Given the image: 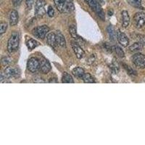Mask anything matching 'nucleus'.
<instances>
[{
	"instance_id": "nucleus-1",
	"label": "nucleus",
	"mask_w": 145,
	"mask_h": 145,
	"mask_svg": "<svg viewBox=\"0 0 145 145\" xmlns=\"http://www.w3.org/2000/svg\"><path fill=\"white\" fill-rule=\"evenodd\" d=\"M54 5L62 13H71L74 11L73 0H54Z\"/></svg>"
},
{
	"instance_id": "nucleus-2",
	"label": "nucleus",
	"mask_w": 145,
	"mask_h": 145,
	"mask_svg": "<svg viewBox=\"0 0 145 145\" xmlns=\"http://www.w3.org/2000/svg\"><path fill=\"white\" fill-rule=\"evenodd\" d=\"M20 44V36L19 33L17 31H13L12 33L10 38L7 42V51L10 54L15 52L18 50Z\"/></svg>"
},
{
	"instance_id": "nucleus-3",
	"label": "nucleus",
	"mask_w": 145,
	"mask_h": 145,
	"mask_svg": "<svg viewBox=\"0 0 145 145\" xmlns=\"http://www.w3.org/2000/svg\"><path fill=\"white\" fill-rule=\"evenodd\" d=\"M88 5H89V7L92 9L96 12V14L102 19L104 20L105 19V12L102 10V7H101V4L99 3L97 0H86Z\"/></svg>"
},
{
	"instance_id": "nucleus-4",
	"label": "nucleus",
	"mask_w": 145,
	"mask_h": 145,
	"mask_svg": "<svg viewBox=\"0 0 145 145\" xmlns=\"http://www.w3.org/2000/svg\"><path fill=\"white\" fill-rule=\"evenodd\" d=\"M46 2L44 0H37L35 4V15L37 18H42L46 14Z\"/></svg>"
},
{
	"instance_id": "nucleus-5",
	"label": "nucleus",
	"mask_w": 145,
	"mask_h": 145,
	"mask_svg": "<svg viewBox=\"0 0 145 145\" xmlns=\"http://www.w3.org/2000/svg\"><path fill=\"white\" fill-rule=\"evenodd\" d=\"M131 61L136 67L141 69L145 68V55L141 53H137L131 57Z\"/></svg>"
},
{
	"instance_id": "nucleus-6",
	"label": "nucleus",
	"mask_w": 145,
	"mask_h": 145,
	"mask_svg": "<svg viewBox=\"0 0 145 145\" xmlns=\"http://www.w3.org/2000/svg\"><path fill=\"white\" fill-rule=\"evenodd\" d=\"M50 31V28L47 25H41L35 28L33 30V34L36 36V38H39L40 39H43L45 38L48 33Z\"/></svg>"
},
{
	"instance_id": "nucleus-7",
	"label": "nucleus",
	"mask_w": 145,
	"mask_h": 145,
	"mask_svg": "<svg viewBox=\"0 0 145 145\" xmlns=\"http://www.w3.org/2000/svg\"><path fill=\"white\" fill-rule=\"evenodd\" d=\"M134 23L136 28L141 29L145 25V13L142 12H138L134 15Z\"/></svg>"
},
{
	"instance_id": "nucleus-8",
	"label": "nucleus",
	"mask_w": 145,
	"mask_h": 145,
	"mask_svg": "<svg viewBox=\"0 0 145 145\" xmlns=\"http://www.w3.org/2000/svg\"><path fill=\"white\" fill-rule=\"evenodd\" d=\"M5 77L7 79H10L12 78L19 77L20 75V71L18 68H14V67H7L5 70L4 72Z\"/></svg>"
},
{
	"instance_id": "nucleus-9",
	"label": "nucleus",
	"mask_w": 145,
	"mask_h": 145,
	"mask_svg": "<svg viewBox=\"0 0 145 145\" xmlns=\"http://www.w3.org/2000/svg\"><path fill=\"white\" fill-rule=\"evenodd\" d=\"M27 67L29 71L31 72H36L40 68V61L36 57L30 58L28 61Z\"/></svg>"
},
{
	"instance_id": "nucleus-10",
	"label": "nucleus",
	"mask_w": 145,
	"mask_h": 145,
	"mask_svg": "<svg viewBox=\"0 0 145 145\" xmlns=\"http://www.w3.org/2000/svg\"><path fill=\"white\" fill-rule=\"evenodd\" d=\"M71 46L72 47V50L74 51L75 54L76 55V57L78 59H82L84 56H85V52H84V50H83L81 46L75 41H71Z\"/></svg>"
},
{
	"instance_id": "nucleus-11",
	"label": "nucleus",
	"mask_w": 145,
	"mask_h": 145,
	"mask_svg": "<svg viewBox=\"0 0 145 145\" xmlns=\"http://www.w3.org/2000/svg\"><path fill=\"white\" fill-rule=\"evenodd\" d=\"M40 68L39 70L41 71V72H43L44 74H46L48 72L51 71V65H50V62L48 61V59H46L44 57H41L40 59Z\"/></svg>"
},
{
	"instance_id": "nucleus-12",
	"label": "nucleus",
	"mask_w": 145,
	"mask_h": 145,
	"mask_svg": "<svg viewBox=\"0 0 145 145\" xmlns=\"http://www.w3.org/2000/svg\"><path fill=\"white\" fill-rule=\"evenodd\" d=\"M116 36H117L118 41L119 44H120V45H122L124 47H125V46H127L129 45V38L127 37V36L125 33L120 31V30H118L117 32H116Z\"/></svg>"
},
{
	"instance_id": "nucleus-13",
	"label": "nucleus",
	"mask_w": 145,
	"mask_h": 145,
	"mask_svg": "<svg viewBox=\"0 0 145 145\" xmlns=\"http://www.w3.org/2000/svg\"><path fill=\"white\" fill-rule=\"evenodd\" d=\"M19 20L18 12L15 10H12L10 14V25L11 26H15L18 24Z\"/></svg>"
},
{
	"instance_id": "nucleus-14",
	"label": "nucleus",
	"mask_w": 145,
	"mask_h": 145,
	"mask_svg": "<svg viewBox=\"0 0 145 145\" xmlns=\"http://www.w3.org/2000/svg\"><path fill=\"white\" fill-rule=\"evenodd\" d=\"M121 16H122V24L123 26L125 28H128L130 25L131 23V18L129 16V12L126 11V10H123V11L121 12Z\"/></svg>"
},
{
	"instance_id": "nucleus-15",
	"label": "nucleus",
	"mask_w": 145,
	"mask_h": 145,
	"mask_svg": "<svg viewBox=\"0 0 145 145\" xmlns=\"http://www.w3.org/2000/svg\"><path fill=\"white\" fill-rule=\"evenodd\" d=\"M46 42L52 47H54L56 46L57 44L56 39V33H53V32L48 33L46 36Z\"/></svg>"
},
{
	"instance_id": "nucleus-16",
	"label": "nucleus",
	"mask_w": 145,
	"mask_h": 145,
	"mask_svg": "<svg viewBox=\"0 0 145 145\" xmlns=\"http://www.w3.org/2000/svg\"><path fill=\"white\" fill-rule=\"evenodd\" d=\"M144 44L141 42V41H138V42H136V43L133 44L132 45H131L129 46V50L130 52H137L142 51L144 48Z\"/></svg>"
},
{
	"instance_id": "nucleus-17",
	"label": "nucleus",
	"mask_w": 145,
	"mask_h": 145,
	"mask_svg": "<svg viewBox=\"0 0 145 145\" xmlns=\"http://www.w3.org/2000/svg\"><path fill=\"white\" fill-rule=\"evenodd\" d=\"M56 39H57V44L59 46H62V47H65L66 46V41L65 39V36L63 33L60 31H57L56 33Z\"/></svg>"
},
{
	"instance_id": "nucleus-18",
	"label": "nucleus",
	"mask_w": 145,
	"mask_h": 145,
	"mask_svg": "<svg viewBox=\"0 0 145 145\" xmlns=\"http://www.w3.org/2000/svg\"><path fill=\"white\" fill-rule=\"evenodd\" d=\"M25 44H26L27 47H28L29 50H33V49H35V48L37 47L39 45V42H38L36 40L33 39L31 38L27 39Z\"/></svg>"
},
{
	"instance_id": "nucleus-19",
	"label": "nucleus",
	"mask_w": 145,
	"mask_h": 145,
	"mask_svg": "<svg viewBox=\"0 0 145 145\" xmlns=\"http://www.w3.org/2000/svg\"><path fill=\"white\" fill-rule=\"evenodd\" d=\"M72 72V74L74 75L76 77L78 78H82L83 76L85 74L84 70L81 67H76L75 68H73Z\"/></svg>"
},
{
	"instance_id": "nucleus-20",
	"label": "nucleus",
	"mask_w": 145,
	"mask_h": 145,
	"mask_svg": "<svg viewBox=\"0 0 145 145\" xmlns=\"http://www.w3.org/2000/svg\"><path fill=\"white\" fill-rule=\"evenodd\" d=\"M62 83L63 84H73L74 81L71 75L68 74V72H65L63 75V78H62Z\"/></svg>"
},
{
	"instance_id": "nucleus-21",
	"label": "nucleus",
	"mask_w": 145,
	"mask_h": 145,
	"mask_svg": "<svg viewBox=\"0 0 145 145\" xmlns=\"http://www.w3.org/2000/svg\"><path fill=\"white\" fill-rule=\"evenodd\" d=\"M112 50L117 54L119 57L123 58L125 57V53H124L123 50L118 46H112Z\"/></svg>"
},
{
	"instance_id": "nucleus-22",
	"label": "nucleus",
	"mask_w": 145,
	"mask_h": 145,
	"mask_svg": "<svg viewBox=\"0 0 145 145\" xmlns=\"http://www.w3.org/2000/svg\"><path fill=\"white\" fill-rule=\"evenodd\" d=\"M107 33H108L109 37H110V39L111 41H114V40L116 39L117 36H116V33L115 32V30H114L113 27L112 25H109L107 28Z\"/></svg>"
},
{
	"instance_id": "nucleus-23",
	"label": "nucleus",
	"mask_w": 145,
	"mask_h": 145,
	"mask_svg": "<svg viewBox=\"0 0 145 145\" xmlns=\"http://www.w3.org/2000/svg\"><path fill=\"white\" fill-rule=\"evenodd\" d=\"M127 2L132 7L142 9V0H127Z\"/></svg>"
},
{
	"instance_id": "nucleus-24",
	"label": "nucleus",
	"mask_w": 145,
	"mask_h": 145,
	"mask_svg": "<svg viewBox=\"0 0 145 145\" xmlns=\"http://www.w3.org/2000/svg\"><path fill=\"white\" fill-rule=\"evenodd\" d=\"M82 79L84 80V82L86 83V84H93V83H95L94 78L89 73H85L84 76H83Z\"/></svg>"
},
{
	"instance_id": "nucleus-25",
	"label": "nucleus",
	"mask_w": 145,
	"mask_h": 145,
	"mask_svg": "<svg viewBox=\"0 0 145 145\" xmlns=\"http://www.w3.org/2000/svg\"><path fill=\"white\" fill-rule=\"evenodd\" d=\"M69 32L71 33V36L75 39H78V36L77 34V30H76V25H71L69 27Z\"/></svg>"
},
{
	"instance_id": "nucleus-26",
	"label": "nucleus",
	"mask_w": 145,
	"mask_h": 145,
	"mask_svg": "<svg viewBox=\"0 0 145 145\" xmlns=\"http://www.w3.org/2000/svg\"><path fill=\"white\" fill-rule=\"evenodd\" d=\"M12 59L10 57H4L2 58V65L3 66H8L11 63Z\"/></svg>"
},
{
	"instance_id": "nucleus-27",
	"label": "nucleus",
	"mask_w": 145,
	"mask_h": 145,
	"mask_svg": "<svg viewBox=\"0 0 145 145\" xmlns=\"http://www.w3.org/2000/svg\"><path fill=\"white\" fill-rule=\"evenodd\" d=\"M123 66H124V68L126 70L127 72H129V75H131V76H135V75H137V72H136L134 70L132 69L130 66L127 65H125V64H123Z\"/></svg>"
},
{
	"instance_id": "nucleus-28",
	"label": "nucleus",
	"mask_w": 145,
	"mask_h": 145,
	"mask_svg": "<svg viewBox=\"0 0 145 145\" xmlns=\"http://www.w3.org/2000/svg\"><path fill=\"white\" fill-rule=\"evenodd\" d=\"M7 29V23H2L0 24V34H3Z\"/></svg>"
},
{
	"instance_id": "nucleus-29",
	"label": "nucleus",
	"mask_w": 145,
	"mask_h": 145,
	"mask_svg": "<svg viewBox=\"0 0 145 145\" xmlns=\"http://www.w3.org/2000/svg\"><path fill=\"white\" fill-rule=\"evenodd\" d=\"M96 57L95 54H91L87 59H86V63H88L89 65H91L92 63H94V62L95 61Z\"/></svg>"
},
{
	"instance_id": "nucleus-30",
	"label": "nucleus",
	"mask_w": 145,
	"mask_h": 145,
	"mask_svg": "<svg viewBox=\"0 0 145 145\" xmlns=\"http://www.w3.org/2000/svg\"><path fill=\"white\" fill-rule=\"evenodd\" d=\"M47 15L50 17V18H52L54 15V10L52 8V6H49L47 10Z\"/></svg>"
},
{
	"instance_id": "nucleus-31",
	"label": "nucleus",
	"mask_w": 145,
	"mask_h": 145,
	"mask_svg": "<svg viewBox=\"0 0 145 145\" xmlns=\"http://www.w3.org/2000/svg\"><path fill=\"white\" fill-rule=\"evenodd\" d=\"M35 0H25V4H26V6L28 9H31L32 7V6L34 4Z\"/></svg>"
},
{
	"instance_id": "nucleus-32",
	"label": "nucleus",
	"mask_w": 145,
	"mask_h": 145,
	"mask_svg": "<svg viewBox=\"0 0 145 145\" xmlns=\"http://www.w3.org/2000/svg\"><path fill=\"white\" fill-rule=\"evenodd\" d=\"M111 68L116 73H118V72L119 71L118 65V64H116V63H112V65H111Z\"/></svg>"
},
{
	"instance_id": "nucleus-33",
	"label": "nucleus",
	"mask_w": 145,
	"mask_h": 145,
	"mask_svg": "<svg viewBox=\"0 0 145 145\" xmlns=\"http://www.w3.org/2000/svg\"><path fill=\"white\" fill-rule=\"evenodd\" d=\"M139 37H140V38L138 39V41H141V42L144 44V46H145V36H139Z\"/></svg>"
},
{
	"instance_id": "nucleus-34",
	"label": "nucleus",
	"mask_w": 145,
	"mask_h": 145,
	"mask_svg": "<svg viewBox=\"0 0 145 145\" xmlns=\"http://www.w3.org/2000/svg\"><path fill=\"white\" fill-rule=\"evenodd\" d=\"M33 82L34 83H45V81L44 80H43L41 78H36V79L33 81Z\"/></svg>"
},
{
	"instance_id": "nucleus-35",
	"label": "nucleus",
	"mask_w": 145,
	"mask_h": 145,
	"mask_svg": "<svg viewBox=\"0 0 145 145\" xmlns=\"http://www.w3.org/2000/svg\"><path fill=\"white\" fill-rule=\"evenodd\" d=\"M21 2H22V0H14V5H15V7L19 6Z\"/></svg>"
},
{
	"instance_id": "nucleus-36",
	"label": "nucleus",
	"mask_w": 145,
	"mask_h": 145,
	"mask_svg": "<svg viewBox=\"0 0 145 145\" xmlns=\"http://www.w3.org/2000/svg\"><path fill=\"white\" fill-rule=\"evenodd\" d=\"M50 83H57V78H50V81H49Z\"/></svg>"
},
{
	"instance_id": "nucleus-37",
	"label": "nucleus",
	"mask_w": 145,
	"mask_h": 145,
	"mask_svg": "<svg viewBox=\"0 0 145 145\" xmlns=\"http://www.w3.org/2000/svg\"><path fill=\"white\" fill-rule=\"evenodd\" d=\"M99 3L101 4V5H105V4H106V2H107V0H99Z\"/></svg>"
}]
</instances>
